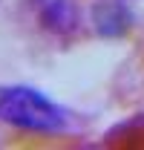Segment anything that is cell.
I'll return each mask as SVG.
<instances>
[{
    "label": "cell",
    "mask_w": 144,
    "mask_h": 150,
    "mask_svg": "<svg viewBox=\"0 0 144 150\" xmlns=\"http://www.w3.org/2000/svg\"><path fill=\"white\" fill-rule=\"evenodd\" d=\"M92 20H95V32L104 38H118L130 29V12L121 0H107L101 6H95L92 12Z\"/></svg>",
    "instance_id": "obj_2"
},
{
    "label": "cell",
    "mask_w": 144,
    "mask_h": 150,
    "mask_svg": "<svg viewBox=\"0 0 144 150\" xmlns=\"http://www.w3.org/2000/svg\"><path fill=\"white\" fill-rule=\"evenodd\" d=\"M0 121L29 133H61L69 115L35 87L0 84Z\"/></svg>",
    "instance_id": "obj_1"
}]
</instances>
